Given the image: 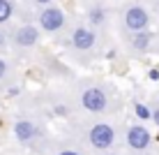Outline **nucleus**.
<instances>
[{
	"mask_svg": "<svg viewBox=\"0 0 159 155\" xmlns=\"http://www.w3.org/2000/svg\"><path fill=\"white\" fill-rule=\"evenodd\" d=\"M35 123L32 120H16L14 123V134H16V139L19 141H32L35 139Z\"/></svg>",
	"mask_w": 159,
	"mask_h": 155,
	"instance_id": "6e6552de",
	"label": "nucleus"
},
{
	"mask_svg": "<svg viewBox=\"0 0 159 155\" xmlns=\"http://www.w3.org/2000/svg\"><path fill=\"white\" fill-rule=\"evenodd\" d=\"M152 141V134L148 132V127L143 125H131L129 132H127V143L129 148H134V151H145L148 146H150Z\"/></svg>",
	"mask_w": 159,
	"mask_h": 155,
	"instance_id": "39448f33",
	"label": "nucleus"
},
{
	"mask_svg": "<svg viewBox=\"0 0 159 155\" xmlns=\"http://www.w3.org/2000/svg\"><path fill=\"white\" fill-rule=\"evenodd\" d=\"M150 26V14L143 5H129L125 12V28L129 32H145Z\"/></svg>",
	"mask_w": 159,
	"mask_h": 155,
	"instance_id": "f03ea898",
	"label": "nucleus"
},
{
	"mask_svg": "<svg viewBox=\"0 0 159 155\" xmlns=\"http://www.w3.org/2000/svg\"><path fill=\"white\" fill-rule=\"evenodd\" d=\"M58 155H79V153H76V151H60Z\"/></svg>",
	"mask_w": 159,
	"mask_h": 155,
	"instance_id": "f3484780",
	"label": "nucleus"
},
{
	"mask_svg": "<svg viewBox=\"0 0 159 155\" xmlns=\"http://www.w3.org/2000/svg\"><path fill=\"white\" fill-rule=\"evenodd\" d=\"M111 155H113V153H111Z\"/></svg>",
	"mask_w": 159,
	"mask_h": 155,
	"instance_id": "a211bd4d",
	"label": "nucleus"
},
{
	"mask_svg": "<svg viewBox=\"0 0 159 155\" xmlns=\"http://www.w3.org/2000/svg\"><path fill=\"white\" fill-rule=\"evenodd\" d=\"M37 42H39V28H35L30 23L21 26L14 35V44L21 49H32V46H37Z\"/></svg>",
	"mask_w": 159,
	"mask_h": 155,
	"instance_id": "0eeeda50",
	"label": "nucleus"
},
{
	"mask_svg": "<svg viewBox=\"0 0 159 155\" xmlns=\"http://www.w3.org/2000/svg\"><path fill=\"white\" fill-rule=\"evenodd\" d=\"M14 16V5L9 0H0V23H7Z\"/></svg>",
	"mask_w": 159,
	"mask_h": 155,
	"instance_id": "1a4fd4ad",
	"label": "nucleus"
},
{
	"mask_svg": "<svg viewBox=\"0 0 159 155\" xmlns=\"http://www.w3.org/2000/svg\"><path fill=\"white\" fill-rule=\"evenodd\" d=\"M35 2H37V5H44V7H48V5H51L53 0H35Z\"/></svg>",
	"mask_w": 159,
	"mask_h": 155,
	"instance_id": "dca6fc26",
	"label": "nucleus"
},
{
	"mask_svg": "<svg viewBox=\"0 0 159 155\" xmlns=\"http://www.w3.org/2000/svg\"><path fill=\"white\" fill-rule=\"evenodd\" d=\"M5 44H7V35H5V32H2V30H0V49H2V46H5Z\"/></svg>",
	"mask_w": 159,
	"mask_h": 155,
	"instance_id": "4468645a",
	"label": "nucleus"
},
{
	"mask_svg": "<svg viewBox=\"0 0 159 155\" xmlns=\"http://www.w3.org/2000/svg\"><path fill=\"white\" fill-rule=\"evenodd\" d=\"M88 139H90L92 148H97V151H108V148L116 143V130L108 123H97V125L90 127Z\"/></svg>",
	"mask_w": 159,
	"mask_h": 155,
	"instance_id": "f257e3e1",
	"label": "nucleus"
},
{
	"mask_svg": "<svg viewBox=\"0 0 159 155\" xmlns=\"http://www.w3.org/2000/svg\"><path fill=\"white\" fill-rule=\"evenodd\" d=\"M97 42V35L92 28H85V26H79V28H74L72 32V46L79 49V51H88V49H92Z\"/></svg>",
	"mask_w": 159,
	"mask_h": 155,
	"instance_id": "423d86ee",
	"label": "nucleus"
},
{
	"mask_svg": "<svg viewBox=\"0 0 159 155\" xmlns=\"http://www.w3.org/2000/svg\"><path fill=\"white\" fill-rule=\"evenodd\" d=\"M136 114H139L141 118H148V116H150V111H148V109L143 107V104H136Z\"/></svg>",
	"mask_w": 159,
	"mask_h": 155,
	"instance_id": "f8f14e48",
	"label": "nucleus"
},
{
	"mask_svg": "<svg viewBox=\"0 0 159 155\" xmlns=\"http://www.w3.org/2000/svg\"><path fill=\"white\" fill-rule=\"evenodd\" d=\"M39 26L46 32H56L65 26V12L60 7H56V5H48L46 9H42L39 14Z\"/></svg>",
	"mask_w": 159,
	"mask_h": 155,
	"instance_id": "20e7f679",
	"label": "nucleus"
},
{
	"mask_svg": "<svg viewBox=\"0 0 159 155\" xmlns=\"http://www.w3.org/2000/svg\"><path fill=\"white\" fill-rule=\"evenodd\" d=\"M81 107L90 114H102L108 107V97L102 88H88V90H83V95H81Z\"/></svg>",
	"mask_w": 159,
	"mask_h": 155,
	"instance_id": "7ed1b4c3",
	"label": "nucleus"
},
{
	"mask_svg": "<svg viewBox=\"0 0 159 155\" xmlns=\"http://www.w3.org/2000/svg\"><path fill=\"white\" fill-rule=\"evenodd\" d=\"M152 120H155V123H157V127H159V107L155 109V111H152Z\"/></svg>",
	"mask_w": 159,
	"mask_h": 155,
	"instance_id": "2eb2a0df",
	"label": "nucleus"
},
{
	"mask_svg": "<svg viewBox=\"0 0 159 155\" xmlns=\"http://www.w3.org/2000/svg\"><path fill=\"white\" fill-rule=\"evenodd\" d=\"M5 74H7V63H5V60L0 58V79H2Z\"/></svg>",
	"mask_w": 159,
	"mask_h": 155,
	"instance_id": "ddd939ff",
	"label": "nucleus"
},
{
	"mask_svg": "<svg viewBox=\"0 0 159 155\" xmlns=\"http://www.w3.org/2000/svg\"><path fill=\"white\" fill-rule=\"evenodd\" d=\"M150 42H152V37L148 35V32H136V37H134V42H131V44H134L136 49H145Z\"/></svg>",
	"mask_w": 159,
	"mask_h": 155,
	"instance_id": "9d476101",
	"label": "nucleus"
},
{
	"mask_svg": "<svg viewBox=\"0 0 159 155\" xmlns=\"http://www.w3.org/2000/svg\"><path fill=\"white\" fill-rule=\"evenodd\" d=\"M90 21H92L95 26L104 23V21H106V12H104L102 7H92V9H90Z\"/></svg>",
	"mask_w": 159,
	"mask_h": 155,
	"instance_id": "9b49d317",
	"label": "nucleus"
}]
</instances>
